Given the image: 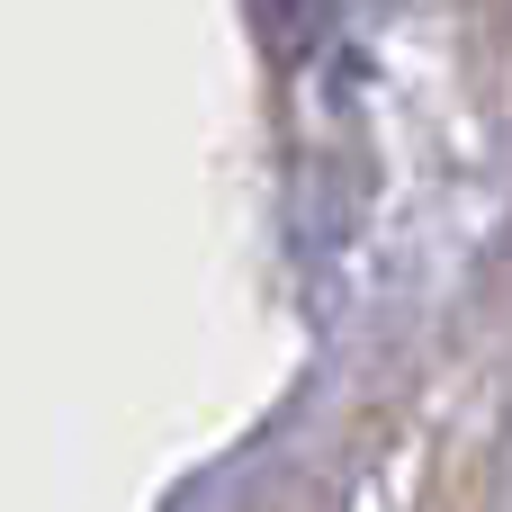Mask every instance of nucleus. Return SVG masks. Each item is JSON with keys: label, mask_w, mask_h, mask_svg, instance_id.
<instances>
[{"label": "nucleus", "mask_w": 512, "mask_h": 512, "mask_svg": "<svg viewBox=\"0 0 512 512\" xmlns=\"http://www.w3.org/2000/svg\"><path fill=\"white\" fill-rule=\"evenodd\" d=\"M324 18H333V0H252V27H261V45H270L279 63H297V54L324 36Z\"/></svg>", "instance_id": "obj_1"}]
</instances>
